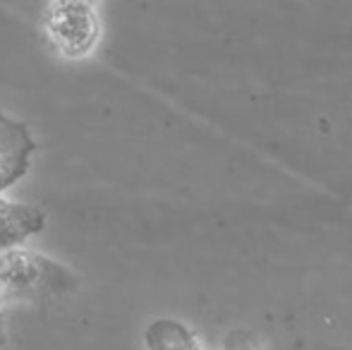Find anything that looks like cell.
Listing matches in <instances>:
<instances>
[{
	"label": "cell",
	"mask_w": 352,
	"mask_h": 350,
	"mask_svg": "<svg viewBox=\"0 0 352 350\" xmlns=\"http://www.w3.org/2000/svg\"><path fill=\"white\" fill-rule=\"evenodd\" d=\"M3 331H5V319H3V314H0V343H3Z\"/></svg>",
	"instance_id": "8992f818"
},
{
	"label": "cell",
	"mask_w": 352,
	"mask_h": 350,
	"mask_svg": "<svg viewBox=\"0 0 352 350\" xmlns=\"http://www.w3.org/2000/svg\"><path fill=\"white\" fill-rule=\"evenodd\" d=\"M148 348H197V338L192 331L173 319H158L146 331Z\"/></svg>",
	"instance_id": "5b68a950"
},
{
	"label": "cell",
	"mask_w": 352,
	"mask_h": 350,
	"mask_svg": "<svg viewBox=\"0 0 352 350\" xmlns=\"http://www.w3.org/2000/svg\"><path fill=\"white\" fill-rule=\"evenodd\" d=\"M46 214L32 204H19L0 197V250L19 248L27 238L41 233Z\"/></svg>",
	"instance_id": "277c9868"
},
{
	"label": "cell",
	"mask_w": 352,
	"mask_h": 350,
	"mask_svg": "<svg viewBox=\"0 0 352 350\" xmlns=\"http://www.w3.org/2000/svg\"><path fill=\"white\" fill-rule=\"evenodd\" d=\"M48 27H51L53 36L60 41L58 46H63L72 56L89 51L96 39V19H94L91 10L79 0H60L53 8Z\"/></svg>",
	"instance_id": "7a4b0ae2"
},
{
	"label": "cell",
	"mask_w": 352,
	"mask_h": 350,
	"mask_svg": "<svg viewBox=\"0 0 352 350\" xmlns=\"http://www.w3.org/2000/svg\"><path fill=\"white\" fill-rule=\"evenodd\" d=\"M38 149L29 127L0 111V192L10 190L27 175L32 154Z\"/></svg>",
	"instance_id": "6da1fadb"
},
{
	"label": "cell",
	"mask_w": 352,
	"mask_h": 350,
	"mask_svg": "<svg viewBox=\"0 0 352 350\" xmlns=\"http://www.w3.org/2000/svg\"><path fill=\"white\" fill-rule=\"evenodd\" d=\"M60 271L58 266L41 257H34L32 252L19 250H0V285L3 290H29L48 278V274Z\"/></svg>",
	"instance_id": "3957f363"
}]
</instances>
